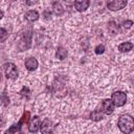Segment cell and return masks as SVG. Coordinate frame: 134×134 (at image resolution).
Masks as SVG:
<instances>
[{
  "label": "cell",
  "instance_id": "cell-3",
  "mask_svg": "<svg viewBox=\"0 0 134 134\" xmlns=\"http://www.w3.org/2000/svg\"><path fill=\"white\" fill-rule=\"evenodd\" d=\"M111 99L115 107H122L127 102V95L122 91H116V92H113Z\"/></svg>",
  "mask_w": 134,
  "mask_h": 134
},
{
  "label": "cell",
  "instance_id": "cell-12",
  "mask_svg": "<svg viewBox=\"0 0 134 134\" xmlns=\"http://www.w3.org/2000/svg\"><path fill=\"white\" fill-rule=\"evenodd\" d=\"M133 47H134V45L131 42H124L118 45V50L120 52H128V51L132 50Z\"/></svg>",
  "mask_w": 134,
  "mask_h": 134
},
{
  "label": "cell",
  "instance_id": "cell-9",
  "mask_svg": "<svg viewBox=\"0 0 134 134\" xmlns=\"http://www.w3.org/2000/svg\"><path fill=\"white\" fill-rule=\"evenodd\" d=\"M90 4V1L89 0H82V1H75L74 2V7L77 12H84L88 8Z\"/></svg>",
  "mask_w": 134,
  "mask_h": 134
},
{
  "label": "cell",
  "instance_id": "cell-20",
  "mask_svg": "<svg viewBox=\"0 0 134 134\" xmlns=\"http://www.w3.org/2000/svg\"><path fill=\"white\" fill-rule=\"evenodd\" d=\"M131 25H133V21H131V20H127L122 23V26L125 28H129V27H131Z\"/></svg>",
  "mask_w": 134,
  "mask_h": 134
},
{
  "label": "cell",
  "instance_id": "cell-13",
  "mask_svg": "<svg viewBox=\"0 0 134 134\" xmlns=\"http://www.w3.org/2000/svg\"><path fill=\"white\" fill-rule=\"evenodd\" d=\"M67 55H68V52H67V50H66L64 47L59 46V47L57 48L55 57H57L59 60H64V59H66V58H67Z\"/></svg>",
  "mask_w": 134,
  "mask_h": 134
},
{
  "label": "cell",
  "instance_id": "cell-11",
  "mask_svg": "<svg viewBox=\"0 0 134 134\" xmlns=\"http://www.w3.org/2000/svg\"><path fill=\"white\" fill-rule=\"evenodd\" d=\"M103 116H104V112L102 109H96L93 112H91V114H90V118L94 121H98V120L103 119Z\"/></svg>",
  "mask_w": 134,
  "mask_h": 134
},
{
  "label": "cell",
  "instance_id": "cell-8",
  "mask_svg": "<svg viewBox=\"0 0 134 134\" xmlns=\"http://www.w3.org/2000/svg\"><path fill=\"white\" fill-rule=\"evenodd\" d=\"M24 64H25V67H26V69L28 71H34L38 67V61L35 58H27L25 60Z\"/></svg>",
  "mask_w": 134,
  "mask_h": 134
},
{
  "label": "cell",
  "instance_id": "cell-6",
  "mask_svg": "<svg viewBox=\"0 0 134 134\" xmlns=\"http://www.w3.org/2000/svg\"><path fill=\"white\" fill-rule=\"evenodd\" d=\"M41 128V119L39 116H34L28 125V131L31 133H37L39 131V129Z\"/></svg>",
  "mask_w": 134,
  "mask_h": 134
},
{
  "label": "cell",
  "instance_id": "cell-16",
  "mask_svg": "<svg viewBox=\"0 0 134 134\" xmlns=\"http://www.w3.org/2000/svg\"><path fill=\"white\" fill-rule=\"evenodd\" d=\"M21 127H22V126H21L19 122H18V124H15V125H13L10 128H8V130H6L4 134H17V133L20 131Z\"/></svg>",
  "mask_w": 134,
  "mask_h": 134
},
{
  "label": "cell",
  "instance_id": "cell-23",
  "mask_svg": "<svg viewBox=\"0 0 134 134\" xmlns=\"http://www.w3.org/2000/svg\"><path fill=\"white\" fill-rule=\"evenodd\" d=\"M2 17H3V12L0 10V19H2Z\"/></svg>",
  "mask_w": 134,
  "mask_h": 134
},
{
  "label": "cell",
  "instance_id": "cell-7",
  "mask_svg": "<svg viewBox=\"0 0 134 134\" xmlns=\"http://www.w3.org/2000/svg\"><path fill=\"white\" fill-rule=\"evenodd\" d=\"M114 107H115V106H114L112 99L106 98V99H104L103 103H102V110H103V112H104L105 114H107V115H109V114H111V113L113 112Z\"/></svg>",
  "mask_w": 134,
  "mask_h": 134
},
{
  "label": "cell",
  "instance_id": "cell-10",
  "mask_svg": "<svg viewBox=\"0 0 134 134\" xmlns=\"http://www.w3.org/2000/svg\"><path fill=\"white\" fill-rule=\"evenodd\" d=\"M25 19L28 20V21H36L39 19V13L37 10H34V9H30L28 12L25 13Z\"/></svg>",
  "mask_w": 134,
  "mask_h": 134
},
{
  "label": "cell",
  "instance_id": "cell-2",
  "mask_svg": "<svg viewBox=\"0 0 134 134\" xmlns=\"http://www.w3.org/2000/svg\"><path fill=\"white\" fill-rule=\"evenodd\" d=\"M3 71L7 79L16 80L18 77V69L14 63H5L3 65Z\"/></svg>",
  "mask_w": 134,
  "mask_h": 134
},
{
  "label": "cell",
  "instance_id": "cell-18",
  "mask_svg": "<svg viewBox=\"0 0 134 134\" xmlns=\"http://www.w3.org/2000/svg\"><path fill=\"white\" fill-rule=\"evenodd\" d=\"M94 52H95L96 54H102V53H104V52H105V46H104L103 44L97 45V46L95 47V49H94Z\"/></svg>",
  "mask_w": 134,
  "mask_h": 134
},
{
  "label": "cell",
  "instance_id": "cell-5",
  "mask_svg": "<svg viewBox=\"0 0 134 134\" xmlns=\"http://www.w3.org/2000/svg\"><path fill=\"white\" fill-rule=\"evenodd\" d=\"M128 4V2L126 0H114V1H110L107 3V7L110 10H120L124 7H126V5Z\"/></svg>",
  "mask_w": 134,
  "mask_h": 134
},
{
  "label": "cell",
  "instance_id": "cell-14",
  "mask_svg": "<svg viewBox=\"0 0 134 134\" xmlns=\"http://www.w3.org/2000/svg\"><path fill=\"white\" fill-rule=\"evenodd\" d=\"M52 8H53L54 14L58 15V16H61V15L64 14V8H63L62 4H61L59 1H54V2L52 3Z\"/></svg>",
  "mask_w": 134,
  "mask_h": 134
},
{
  "label": "cell",
  "instance_id": "cell-17",
  "mask_svg": "<svg viewBox=\"0 0 134 134\" xmlns=\"http://www.w3.org/2000/svg\"><path fill=\"white\" fill-rule=\"evenodd\" d=\"M29 117H30V113H29V111H24V113H23V115H22V117H21L19 124H20L21 126H22L23 124H26V122L28 121Z\"/></svg>",
  "mask_w": 134,
  "mask_h": 134
},
{
  "label": "cell",
  "instance_id": "cell-19",
  "mask_svg": "<svg viewBox=\"0 0 134 134\" xmlns=\"http://www.w3.org/2000/svg\"><path fill=\"white\" fill-rule=\"evenodd\" d=\"M21 95H26V97H28V94H29V89L27 88V87H23L22 88V90H21Z\"/></svg>",
  "mask_w": 134,
  "mask_h": 134
},
{
  "label": "cell",
  "instance_id": "cell-4",
  "mask_svg": "<svg viewBox=\"0 0 134 134\" xmlns=\"http://www.w3.org/2000/svg\"><path fill=\"white\" fill-rule=\"evenodd\" d=\"M41 133L42 134H53L54 132V126H53V122L48 119V118H45L42 124H41Z\"/></svg>",
  "mask_w": 134,
  "mask_h": 134
},
{
  "label": "cell",
  "instance_id": "cell-15",
  "mask_svg": "<svg viewBox=\"0 0 134 134\" xmlns=\"http://www.w3.org/2000/svg\"><path fill=\"white\" fill-rule=\"evenodd\" d=\"M108 30H109V34L111 36H115L118 32V25L114 21H110L108 23Z\"/></svg>",
  "mask_w": 134,
  "mask_h": 134
},
{
  "label": "cell",
  "instance_id": "cell-1",
  "mask_svg": "<svg viewBox=\"0 0 134 134\" xmlns=\"http://www.w3.org/2000/svg\"><path fill=\"white\" fill-rule=\"evenodd\" d=\"M117 126L122 133L130 134L134 131V118L129 114H124L118 118Z\"/></svg>",
  "mask_w": 134,
  "mask_h": 134
},
{
  "label": "cell",
  "instance_id": "cell-22",
  "mask_svg": "<svg viewBox=\"0 0 134 134\" xmlns=\"http://www.w3.org/2000/svg\"><path fill=\"white\" fill-rule=\"evenodd\" d=\"M34 3H36V2H29V1H26V4H28V5H30V4H34Z\"/></svg>",
  "mask_w": 134,
  "mask_h": 134
},
{
  "label": "cell",
  "instance_id": "cell-21",
  "mask_svg": "<svg viewBox=\"0 0 134 134\" xmlns=\"http://www.w3.org/2000/svg\"><path fill=\"white\" fill-rule=\"evenodd\" d=\"M0 31H1V41L3 42L5 40V37H6V30L4 28H1Z\"/></svg>",
  "mask_w": 134,
  "mask_h": 134
}]
</instances>
